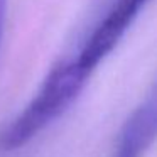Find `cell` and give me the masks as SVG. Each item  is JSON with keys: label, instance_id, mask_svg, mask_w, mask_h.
I'll return each mask as SVG.
<instances>
[{"label": "cell", "instance_id": "1", "mask_svg": "<svg viewBox=\"0 0 157 157\" xmlns=\"http://www.w3.org/2000/svg\"><path fill=\"white\" fill-rule=\"evenodd\" d=\"M90 76L75 58L58 63L46 75L27 105L0 128V152L24 149L64 115L81 95Z\"/></svg>", "mask_w": 157, "mask_h": 157}, {"label": "cell", "instance_id": "2", "mask_svg": "<svg viewBox=\"0 0 157 157\" xmlns=\"http://www.w3.org/2000/svg\"><path fill=\"white\" fill-rule=\"evenodd\" d=\"M147 2L149 0H115V4L101 17L75 56L76 63L91 75L100 63L118 46Z\"/></svg>", "mask_w": 157, "mask_h": 157}, {"label": "cell", "instance_id": "3", "mask_svg": "<svg viewBox=\"0 0 157 157\" xmlns=\"http://www.w3.org/2000/svg\"><path fill=\"white\" fill-rule=\"evenodd\" d=\"M157 140V79L123 123L112 157H144Z\"/></svg>", "mask_w": 157, "mask_h": 157}, {"label": "cell", "instance_id": "4", "mask_svg": "<svg viewBox=\"0 0 157 157\" xmlns=\"http://www.w3.org/2000/svg\"><path fill=\"white\" fill-rule=\"evenodd\" d=\"M7 10H9V0H0V46H2V37L5 31V22H7Z\"/></svg>", "mask_w": 157, "mask_h": 157}]
</instances>
